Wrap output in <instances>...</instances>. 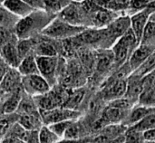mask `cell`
<instances>
[{
    "label": "cell",
    "mask_w": 155,
    "mask_h": 143,
    "mask_svg": "<svg viewBox=\"0 0 155 143\" xmlns=\"http://www.w3.org/2000/svg\"><path fill=\"white\" fill-rule=\"evenodd\" d=\"M37 140L38 143H57L59 140H61V138L54 133L48 126L44 125L39 130Z\"/></svg>",
    "instance_id": "484cf974"
},
{
    "label": "cell",
    "mask_w": 155,
    "mask_h": 143,
    "mask_svg": "<svg viewBox=\"0 0 155 143\" xmlns=\"http://www.w3.org/2000/svg\"><path fill=\"white\" fill-rule=\"evenodd\" d=\"M91 15V21L94 28H105L108 26L118 15L116 13L112 12L110 10L99 7L95 11L90 14Z\"/></svg>",
    "instance_id": "30bf717a"
},
{
    "label": "cell",
    "mask_w": 155,
    "mask_h": 143,
    "mask_svg": "<svg viewBox=\"0 0 155 143\" xmlns=\"http://www.w3.org/2000/svg\"><path fill=\"white\" fill-rule=\"evenodd\" d=\"M153 13V11L147 7V8H145L138 13H135L130 16L131 29L134 32L139 44L142 42L145 27H146L147 24L149 23L151 15Z\"/></svg>",
    "instance_id": "52a82bcc"
},
{
    "label": "cell",
    "mask_w": 155,
    "mask_h": 143,
    "mask_svg": "<svg viewBox=\"0 0 155 143\" xmlns=\"http://www.w3.org/2000/svg\"><path fill=\"white\" fill-rule=\"evenodd\" d=\"M75 121V120H74ZM74 121H64V122H56L51 125H48L49 129L55 133L59 138L63 139L64 136V133L66 132V130L69 128V126L74 122Z\"/></svg>",
    "instance_id": "4dcf8cb0"
},
{
    "label": "cell",
    "mask_w": 155,
    "mask_h": 143,
    "mask_svg": "<svg viewBox=\"0 0 155 143\" xmlns=\"http://www.w3.org/2000/svg\"><path fill=\"white\" fill-rule=\"evenodd\" d=\"M150 21H155V12H153L152 15H151V17H150Z\"/></svg>",
    "instance_id": "60d3db41"
},
{
    "label": "cell",
    "mask_w": 155,
    "mask_h": 143,
    "mask_svg": "<svg viewBox=\"0 0 155 143\" xmlns=\"http://www.w3.org/2000/svg\"><path fill=\"white\" fill-rule=\"evenodd\" d=\"M51 21L50 13L45 10H35L29 15L18 20L15 24V34L18 39H29L38 31L43 32Z\"/></svg>",
    "instance_id": "6da1fadb"
},
{
    "label": "cell",
    "mask_w": 155,
    "mask_h": 143,
    "mask_svg": "<svg viewBox=\"0 0 155 143\" xmlns=\"http://www.w3.org/2000/svg\"><path fill=\"white\" fill-rule=\"evenodd\" d=\"M23 94L21 92V88L11 93L9 97L1 105L3 114H13L18 109Z\"/></svg>",
    "instance_id": "d6986e66"
},
{
    "label": "cell",
    "mask_w": 155,
    "mask_h": 143,
    "mask_svg": "<svg viewBox=\"0 0 155 143\" xmlns=\"http://www.w3.org/2000/svg\"><path fill=\"white\" fill-rule=\"evenodd\" d=\"M81 135V130L77 122L75 121L69 126V128L66 130L64 138L65 139H82L80 138Z\"/></svg>",
    "instance_id": "d6a6232c"
},
{
    "label": "cell",
    "mask_w": 155,
    "mask_h": 143,
    "mask_svg": "<svg viewBox=\"0 0 155 143\" xmlns=\"http://www.w3.org/2000/svg\"><path fill=\"white\" fill-rule=\"evenodd\" d=\"M129 111H124L109 105L104 112L103 121L111 124H118L124 122L128 115Z\"/></svg>",
    "instance_id": "e0dca14e"
},
{
    "label": "cell",
    "mask_w": 155,
    "mask_h": 143,
    "mask_svg": "<svg viewBox=\"0 0 155 143\" xmlns=\"http://www.w3.org/2000/svg\"><path fill=\"white\" fill-rule=\"evenodd\" d=\"M34 10H45L44 0H23Z\"/></svg>",
    "instance_id": "d590c367"
},
{
    "label": "cell",
    "mask_w": 155,
    "mask_h": 143,
    "mask_svg": "<svg viewBox=\"0 0 155 143\" xmlns=\"http://www.w3.org/2000/svg\"><path fill=\"white\" fill-rule=\"evenodd\" d=\"M1 1H2V3H3V2H4V1H5V0H1Z\"/></svg>",
    "instance_id": "ee69618b"
},
{
    "label": "cell",
    "mask_w": 155,
    "mask_h": 143,
    "mask_svg": "<svg viewBox=\"0 0 155 143\" xmlns=\"http://www.w3.org/2000/svg\"><path fill=\"white\" fill-rule=\"evenodd\" d=\"M148 8L152 9L153 12H155V0H153V1H152V2H150V3H149V5H148Z\"/></svg>",
    "instance_id": "ab89813d"
},
{
    "label": "cell",
    "mask_w": 155,
    "mask_h": 143,
    "mask_svg": "<svg viewBox=\"0 0 155 143\" xmlns=\"http://www.w3.org/2000/svg\"><path fill=\"white\" fill-rule=\"evenodd\" d=\"M114 63V54L112 51H105L97 55V63L96 66L100 72L107 71L113 64Z\"/></svg>",
    "instance_id": "603a6c76"
},
{
    "label": "cell",
    "mask_w": 155,
    "mask_h": 143,
    "mask_svg": "<svg viewBox=\"0 0 155 143\" xmlns=\"http://www.w3.org/2000/svg\"><path fill=\"white\" fill-rule=\"evenodd\" d=\"M85 29L86 27L84 26L73 25L57 17L50 22L42 34L54 39H70L77 36Z\"/></svg>",
    "instance_id": "3957f363"
},
{
    "label": "cell",
    "mask_w": 155,
    "mask_h": 143,
    "mask_svg": "<svg viewBox=\"0 0 155 143\" xmlns=\"http://www.w3.org/2000/svg\"><path fill=\"white\" fill-rule=\"evenodd\" d=\"M80 115V112L74 110H70L64 107H57L50 111L40 112V116L42 122L45 123L46 126L64 122V121H74Z\"/></svg>",
    "instance_id": "5b68a950"
},
{
    "label": "cell",
    "mask_w": 155,
    "mask_h": 143,
    "mask_svg": "<svg viewBox=\"0 0 155 143\" xmlns=\"http://www.w3.org/2000/svg\"><path fill=\"white\" fill-rule=\"evenodd\" d=\"M153 52L154 49L151 44H139L137 48L134 51L128 61L132 72L134 73V71H136Z\"/></svg>",
    "instance_id": "9c48e42d"
},
{
    "label": "cell",
    "mask_w": 155,
    "mask_h": 143,
    "mask_svg": "<svg viewBox=\"0 0 155 143\" xmlns=\"http://www.w3.org/2000/svg\"><path fill=\"white\" fill-rule=\"evenodd\" d=\"M3 7L17 17H25L33 13L35 10L26 5L23 0H5L3 3Z\"/></svg>",
    "instance_id": "5bb4252c"
},
{
    "label": "cell",
    "mask_w": 155,
    "mask_h": 143,
    "mask_svg": "<svg viewBox=\"0 0 155 143\" xmlns=\"http://www.w3.org/2000/svg\"><path fill=\"white\" fill-rule=\"evenodd\" d=\"M21 86L26 94L34 98L44 95L51 90V85L40 74L23 76Z\"/></svg>",
    "instance_id": "277c9868"
},
{
    "label": "cell",
    "mask_w": 155,
    "mask_h": 143,
    "mask_svg": "<svg viewBox=\"0 0 155 143\" xmlns=\"http://www.w3.org/2000/svg\"><path fill=\"white\" fill-rule=\"evenodd\" d=\"M72 1H74V2H76V3H82V2H84V0H72Z\"/></svg>",
    "instance_id": "b9f144b4"
},
{
    "label": "cell",
    "mask_w": 155,
    "mask_h": 143,
    "mask_svg": "<svg viewBox=\"0 0 155 143\" xmlns=\"http://www.w3.org/2000/svg\"><path fill=\"white\" fill-rule=\"evenodd\" d=\"M127 89V79H121L110 82L105 88L104 97L105 100L112 102L125 96Z\"/></svg>",
    "instance_id": "7c38bea8"
},
{
    "label": "cell",
    "mask_w": 155,
    "mask_h": 143,
    "mask_svg": "<svg viewBox=\"0 0 155 143\" xmlns=\"http://www.w3.org/2000/svg\"><path fill=\"white\" fill-rule=\"evenodd\" d=\"M15 17H17V16L11 14L5 7L0 8V26L8 29V26L14 22V19Z\"/></svg>",
    "instance_id": "1f68e13d"
},
{
    "label": "cell",
    "mask_w": 155,
    "mask_h": 143,
    "mask_svg": "<svg viewBox=\"0 0 155 143\" xmlns=\"http://www.w3.org/2000/svg\"><path fill=\"white\" fill-rule=\"evenodd\" d=\"M35 58L40 75H42L52 86L55 83L56 73L58 72V56H35Z\"/></svg>",
    "instance_id": "8992f818"
},
{
    "label": "cell",
    "mask_w": 155,
    "mask_h": 143,
    "mask_svg": "<svg viewBox=\"0 0 155 143\" xmlns=\"http://www.w3.org/2000/svg\"><path fill=\"white\" fill-rule=\"evenodd\" d=\"M143 143H155V141H144Z\"/></svg>",
    "instance_id": "7bdbcfd3"
},
{
    "label": "cell",
    "mask_w": 155,
    "mask_h": 143,
    "mask_svg": "<svg viewBox=\"0 0 155 143\" xmlns=\"http://www.w3.org/2000/svg\"><path fill=\"white\" fill-rule=\"evenodd\" d=\"M17 71L19 72L22 77L33 74H40L35 56L32 54L22 59L19 66L17 67Z\"/></svg>",
    "instance_id": "ac0fdd59"
},
{
    "label": "cell",
    "mask_w": 155,
    "mask_h": 143,
    "mask_svg": "<svg viewBox=\"0 0 155 143\" xmlns=\"http://www.w3.org/2000/svg\"><path fill=\"white\" fill-rule=\"evenodd\" d=\"M144 141H155V129L143 132Z\"/></svg>",
    "instance_id": "74e56055"
},
{
    "label": "cell",
    "mask_w": 155,
    "mask_h": 143,
    "mask_svg": "<svg viewBox=\"0 0 155 143\" xmlns=\"http://www.w3.org/2000/svg\"><path fill=\"white\" fill-rule=\"evenodd\" d=\"M13 38L9 29L0 26V49Z\"/></svg>",
    "instance_id": "e575fe53"
},
{
    "label": "cell",
    "mask_w": 155,
    "mask_h": 143,
    "mask_svg": "<svg viewBox=\"0 0 155 143\" xmlns=\"http://www.w3.org/2000/svg\"><path fill=\"white\" fill-rule=\"evenodd\" d=\"M57 143H87L84 141L83 139H65L63 138L61 140H59Z\"/></svg>",
    "instance_id": "f35d334b"
},
{
    "label": "cell",
    "mask_w": 155,
    "mask_h": 143,
    "mask_svg": "<svg viewBox=\"0 0 155 143\" xmlns=\"http://www.w3.org/2000/svg\"><path fill=\"white\" fill-rule=\"evenodd\" d=\"M84 96V90L79 89V90L73 91L72 93H68L66 101L64 104V107L70 109V110L76 111V108L82 102Z\"/></svg>",
    "instance_id": "7402d4cb"
},
{
    "label": "cell",
    "mask_w": 155,
    "mask_h": 143,
    "mask_svg": "<svg viewBox=\"0 0 155 143\" xmlns=\"http://www.w3.org/2000/svg\"><path fill=\"white\" fill-rule=\"evenodd\" d=\"M16 43L17 42H15V39L13 37L6 44H5L0 49V56L11 68L15 69H17L21 63V59L16 48Z\"/></svg>",
    "instance_id": "8fae6325"
},
{
    "label": "cell",
    "mask_w": 155,
    "mask_h": 143,
    "mask_svg": "<svg viewBox=\"0 0 155 143\" xmlns=\"http://www.w3.org/2000/svg\"><path fill=\"white\" fill-rule=\"evenodd\" d=\"M138 101L139 104L141 105L155 108V86L143 91L140 95Z\"/></svg>",
    "instance_id": "f1b7e54d"
},
{
    "label": "cell",
    "mask_w": 155,
    "mask_h": 143,
    "mask_svg": "<svg viewBox=\"0 0 155 143\" xmlns=\"http://www.w3.org/2000/svg\"><path fill=\"white\" fill-rule=\"evenodd\" d=\"M84 13L87 14L82 5L80 6L74 3H71L64 10L60 12V15L58 17L64 20V22L69 23L73 25L84 26L83 21H84Z\"/></svg>",
    "instance_id": "ba28073f"
},
{
    "label": "cell",
    "mask_w": 155,
    "mask_h": 143,
    "mask_svg": "<svg viewBox=\"0 0 155 143\" xmlns=\"http://www.w3.org/2000/svg\"><path fill=\"white\" fill-rule=\"evenodd\" d=\"M154 112L155 108H151V107H147V106L139 104L137 106L133 107L129 111L128 115L124 122L128 126V128L132 127V126L135 125L136 123H138L144 117H146L147 115H149L150 113H153Z\"/></svg>",
    "instance_id": "9a60e30c"
},
{
    "label": "cell",
    "mask_w": 155,
    "mask_h": 143,
    "mask_svg": "<svg viewBox=\"0 0 155 143\" xmlns=\"http://www.w3.org/2000/svg\"><path fill=\"white\" fill-rule=\"evenodd\" d=\"M131 128L140 132H144L146 131L155 129V112L144 117L143 120H141L138 123L132 126Z\"/></svg>",
    "instance_id": "83f0119b"
},
{
    "label": "cell",
    "mask_w": 155,
    "mask_h": 143,
    "mask_svg": "<svg viewBox=\"0 0 155 143\" xmlns=\"http://www.w3.org/2000/svg\"><path fill=\"white\" fill-rule=\"evenodd\" d=\"M22 76L17 69L10 68L0 82V90L5 93H13L20 88Z\"/></svg>",
    "instance_id": "4fadbf2b"
},
{
    "label": "cell",
    "mask_w": 155,
    "mask_h": 143,
    "mask_svg": "<svg viewBox=\"0 0 155 143\" xmlns=\"http://www.w3.org/2000/svg\"><path fill=\"white\" fill-rule=\"evenodd\" d=\"M35 44L31 38L19 39V41L16 43V48H17V52H18L21 61L27 55L32 54V51L35 49Z\"/></svg>",
    "instance_id": "d4e9b609"
},
{
    "label": "cell",
    "mask_w": 155,
    "mask_h": 143,
    "mask_svg": "<svg viewBox=\"0 0 155 143\" xmlns=\"http://www.w3.org/2000/svg\"><path fill=\"white\" fill-rule=\"evenodd\" d=\"M6 115H7L6 117L4 116V114L0 116V135L6 133L10 129L12 123L14 122L13 117L11 116L12 114H6Z\"/></svg>",
    "instance_id": "836d02e7"
},
{
    "label": "cell",
    "mask_w": 155,
    "mask_h": 143,
    "mask_svg": "<svg viewBox=\"0 0 155 143\" xmlns=\"http://www.w3.org/2000/svg\"><path fill=\"white\" fill-rule=\"evenodd\" d=\"M155 69V51L146 59V61L136 70L134 72V75L138 76L140 78L149 74L153 72Z\"/></svg>",
    "instance_id": "cb8c5ba5"
},
{
    "label": "cell",
    "mask_w": 155,
    "mask_h": 143,
    "mask_svg": "<svg viewBox=\"0 0 155 143\" xmlns=\"http://www.w3.org/2000/svg\"><path fill=\"white\" fill-rule=\"evenodd\" d=\"M44 3L45 11L50 14H55L64 10L72 3V0H44Z\"/></svg>",
    "instance_id": "4316f807"
},
{
    "label": "cell",
    "mask_w": 155,
    "mask_h": 143,
    "mask_svg": "<svg viewBox=\"0 0 155 143\" xmlns=\"http://www.w3.org/2000/svg\"><path fill=\"white\" fill-rule=\"evenodd\" d=\"M143 92V82L142 78L132 74L131 76L127 77V89L125 96L131 102L134 100H138L142 93Z\"/></svg>",
    "instance_id": "2e32d148"
},
{
    "label": "cell",
    "mask_w": 155,
    "mask_h": 143,
    "mask_svg": "<svg viewBox=\"0 0 155 143\" xmlns=\"http://www.w3.org/2000/svg\"><path fill=\"white\" fill-rule=\"evenodd\" d=\"M139 45V43L130 28L122 37H120L113 45L112 47V53L114 54V64L120 68L124 64H125L134 51L137 48Z\"/></svg>",
    "instance_id": "7a4b0ae2"
},
{
    "label": "cell",
    "mask_w": 155,
    "mask_h": 143,
    "mask_svg": "<svg viewBox=\"0 0 155 143\" xmlns=\"http://www.w3.org/2000/svg\"><path fill=\"white\" fill-rule=\"evenodd\" d=\"M41 122H43L42 118L40 115H36V112L27 114H20L17 121V123L27 132L35 131Z\"/></svg>",
    "instance_id": "ffe728a7"
},
{
    "label": "cell",
    "mask_w": 155,
    "mask_h": 143,
    "mask_svg": "<svg viewBox=\"0 0 155 143\" xmlns=\"http://www.w3.org/2000/svg\"><path fill=\"white\" fill-rule=\"evenodd\" d=\"M34 50L36 56L52 57L57 56L58 54L55 45L50 41H41L39 43H36Z\"/></svg>",
    "instance_id": "44dd1931"
},
{
    "label": "cell",
    "mask_w": 155,
    "mask_h": 143,
    "mask_svg": "<svg viewBox=\"0 0 155 143\" xmlns=\"http://www.w3.org/2000/svg\"><path fill=\"white\" fill-rule=\"evenodd\" d=\"M11 67L5 63V61L0 56V82L2 81V79L4 78V76L6 74V73L8 72V70Z\"/></svg>",
    "instance_id": "8d00e7d4"
},
{
    "label": "cell",
    "mask_w": 155,
    "mask_h": 143,
    "mask_svg": "<svg viewBox=\"0 0 155 143\" xmlns=\"http://www.w3.org/2000/svg\"><path fill=\"white\" fill-rule=\"evenodd\" d=\"M144 139L143 132H137L133 128H127L124 133V143H143Z\"/></svg>",
    "instance_id": "f546056e"
}]
</instances>
